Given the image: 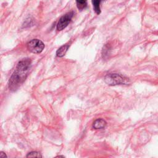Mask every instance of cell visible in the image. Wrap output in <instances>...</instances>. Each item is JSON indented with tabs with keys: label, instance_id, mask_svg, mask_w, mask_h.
<instances>
[{
	"label": "cell",
	"instance_id": "6da1fadb",
	"mask_svg": "<svg viewBox=\"0 0 158 158\" xmlns=\"http://www.w3.org/2000/svg\"><path fill=\"white\" fill-rule=\"evenodd\" d=\"M31 65V60L28 58L23 59L18 63L15 71L14 72L9 79V87L11 90L14 91L17 90L25 81Z\"/></svg>",
	"mask_w": 158,
	"mask_h": 158
},
{
	"label": "cell",
	"instance_id": "7a4b0ae2",
	"mask_svg": "<svg viewBox=\"0 0 158 158\" xmlns=\"http://www.w3.org/2000/svg\"><path fill=\"white\" fill-rule=\"evenodd\" d=\"M105 82L109 85H127L129 82L128 78L119 74H109L105 77Z\"/></svg>",
	"mask_w": 158,
	"mask_h": 158
},
{
	"label": "cell",
	"instance_id": "3957f363",
	"mask_svg": "<svg viewBox=\"0 0 158 158\" xmlns=\"http://www.w3.org/2000/svg\"><path fill=\"white\" fill-rule=\"evenodd\" d=\"M28 51L32 53L39 54L44 51L45 48V44L44 42L38 39H34L28 43L27 45Z\"/></svg>",
	"mask_w": 158,
	"mask_h": 158
},
{
	"label": "cell",
	"instance_id": "277c9868",
	"mask_svg": "<svg viewBox=\"0 0 158 158\" xmlns=\"http://www.w3.org/2000/svg\"><path fill=\"white\" fill-rule=\"evenodd\" d=\"M73 16H74V12H70L65 14V15H64L63 17H61L58 23H57V29L59 31H61L64 30L65 28L67 27V25L71 21L72 19H73Z\"/></svg>",
	"mask_w": 158,
	"mask_h": 158
},
{
	"label": "cell",
	"instance_id": "5b68a950",
	"mask_svg": "<svg viewBox=\"0 0 158 158\" xmlns=\"http://www.w3.org/2000/svg\"><path fill=\"white\" fill-rule=\"evenodd\" d=\"M106 125V122L102 119H96L93 124V127L95 129H102Z\"/></svg>",
	"mask_w": 158,
	"mask_h": 158
},
{
	"label": "cell",
	"instance_id": "8992f818",
	"mask_svg": "<svg viewBox=\"0 0 158 158\" xmlns=\"http://www.w3.org/2000/svg\"><path fill=\"white\" fill-rule=\"evenodd\" d=\"M69 48V46L68 45H64V46L61 47V48H60L58 50H57V51H56V56L60 57H63L66 54Z\"/></svg>",
	"mask_w": 158,
	"mask_h": 158
},
{
	"label": "cell",
	"instance_id": "52a82bcc",
	"mask_svg": "<svg viewBox=\"0 0 158 158\" xmlns=\"http://www.w3.org/2000/svg\"><path fill=\"white\" fill-rule=\"evenodd\" d=\"M92 3L93 5V9L96 14H99L101 13V9H100V3L101 0H92Z\"/></svg>",
	"mask_w": 158,
	"mask_h": 158
},
{
	"label": "cell",
	"instance_id": "ba28073f",
	"mask_svg": "<svg viewBox=\"0 0 158 158\" xmlns=\"http://www.w3.org/2000/svg\"><path fill=\"white\" fill-rule=\"evenodd\" d=\"M27 157H42V156L38 153V152H37V151H32V152H31L28 153L27 156Z\"/></svg>",
	"mask_w": 158,
	"mask_h": 158
},
{
	"label": "cell",
	"instance_id": "9c48e42d",
	"mask_svg": "<svg viewBox=\"0 0 158 158\" xmlns=\"http://www.w3.org/2000/svg\"><path fill=\"white\" fill-rule=\"evenodd\" d=\"M87 0H76L77 3L78 5L79 8H83L85 6L86 3H87Z\"/></svg>",
	"mask_w": 158,
	"mask_h": 158
},
{
	"label": "cell",
	"instance_id": "30bf717a",
	"mask_svg": "<svg viewBox=\"0 0 158 158\" xmlns=\"http://www.w3.org/2000/svg\"><path fill=\"white\" fill-rule=\"evenodd\" d=\"M0 157H7V156L5 153H4L3 152H1V153H0Z\"/></svg>",
	"mask_w": 158,
	"mask_h": 158
}]
</instances>
